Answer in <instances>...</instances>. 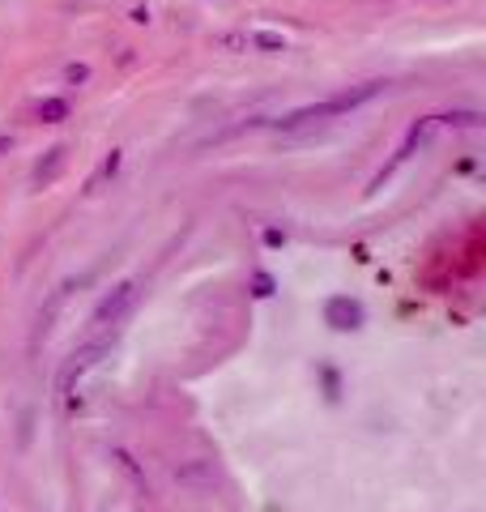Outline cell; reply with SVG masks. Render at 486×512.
<instances>
[{
  "label": "cell",
  "instance_id": "cell-1",
  "mask_svg": "<svg viewBox=\"0 0 486 512\" xmlns=\"http://www.w3.org/2000/svg\"><path fill=\"white\" fill-rule=\"evenodd\" d=\"M380 90H384V82H363L359 90H346V94H333V99H324V103H312V107H299V111H290V116H282L278 124H282V128H290V124H303V120H324V116H342V111H354L359 103L376 99Z\"/></svg>",
  "mask_w": 486,
  "mask_h": 512
},
{
  "label": "cell",
  "instance_id": "cell-2",
  "mask_svg": "<svg viewBox=\"0 0 486 512\" xmlns=\"http://www.w3.org/2000/svg\"><path fill=\"white\" fill-rule=\"evenodd\" d=\"M103 355H111V342H107V338H94V342H86L81 350H73V355H69V363L60 367V380H56L60 397H73V389L81 384V376H86V372H94V367L103 363Z\"/></svg>",
  "mask_w": 486,
  "mask_h": 512
},
{
  "label": "cell",
  "instance_id": "cell-3",
  "mask_svg": "<svg viewBox=\"0 0 486 512\" xmlns=\"http://www.w3.org/2000/svg\"><path fill=\"white\" fill-rule=\"evenodd\" d=\"M133 303H137V282H120L111 295H103V303L94 308V316H90V333H116V325L120 320L133 312Z\"/></svg>",
  "mask_w": 486,
  "mask_h": 512
},
{
  "label": "cell",
  "instance_id": "cell-4",
  "mask_svg": "<svg viewBox=\"0 0 486 512\" xmlns=\"http://www.w3.org/2000/svg\"><path fill=\"white\" fill-rule=\"evenodd\" d=\"M363 303L359 299H350V295H333V299H324V325L337 329V333H354V329H363Z\"/></svg>",
  "mask_w": 486,
  "mask_h": 512
},
{
  "label": "cell",
  "instance_id": "cell-5",
  "mask_svg": "<svg viewBox=\"0 0 486 512\" xmlns=\"http://www.w3.org/2000/svg\"><path fill=\"white\" fill-rule=\"evenodd\" d=\"M47 154H52V158H47V167H35V184H52L56 171H60V163H64V146L47 150Z\"/></svg>",
  "mask_w": 486,
  "mask_h": 512
},
{
  "label": "cell",
  "instance_id": "cell-6",
  "mask_svg": "<svg viewBox=\"0 0 486 512\" xmlns=\"http://www.w3.org/2000/svg\"><path fill=\"white\" fill-rule=\"evenodd\" d=\"M64 116H69V103H64V99H43V103H39V120L60 124Z\"/></svg>",
  "mask_w": 486,
  "mask_h": 512
},
{
  "label": "cell",
  "instance_id": "cell-7",
  "mask_svg": "<svg viewBox=\"0 0 486 512\" xmlns=\"http://www.w3.org/2000/svg\"><path fill=\"white\" fill-rule=\"evenodd\" d=\"M252 43L265 47V52H286V39H282V35H269V30H256Z\"/></svg>",
  "mask_w": 486,
  "mask_h": 512
},
{
  "label": "cell",
  "instance_id": "cell-8",
  "mask_svg": "<svg viewBox=\"0 0 486 512\" xmlns=\"http://www.w3.org/2000/svg\"><path fill=\"white\" fill-rule=\"evenodd\" d=\"M116 167H120V150H111V154L103 158V167H99V175H94V180H90V188H99V184L107 180V175H116Z\"/></svg>",
  "mask_w": 486,
  "mask_h": 512
},
{
  "label": "cell",
  "instance_id": "cell-9",
  "mask_svg": "<svg viewBox=\"0 0 486 512\" xmlns=\"http://www.w3.org/2000/svg\"><path fill=\"white\" fill-rule=\"evenodd\" d=\"M252 295H256V299H269V295H273V278L265 274V269L252 278Z\"/></svg>",
  "mask_w": 486,
  "mask_h": 512
},
{
  "label": "cell",
  "instance_id": "cell-10",
  "mask_svg": "<svg viewBox=\"0 0 486 512\" xmlns=\"http://www.w3.org/2000/svg\"><path fill=\"white\" fill-rule=\"evenodd\" d=\"M86 64H69V69H64V77H69V82H86Z\"/></svg>",
  "mask_w": 486,
  "mask_h": 512
},
{
  "label": "cell",
  "instance_id": "cell-11",
  "mask_svg": "<svg viewBox=\"0 0 486 512\" xmlns=\"http://www.w3.org/2000/svg\"><path fill=\"white\" fill-rule=\"evenodd\" d=\"M265 244L278 248V244H286V235H282V231H265Z\"/></svg>",
  "mask_w": 486,
  "mask_h": 512
}]
</instances>
